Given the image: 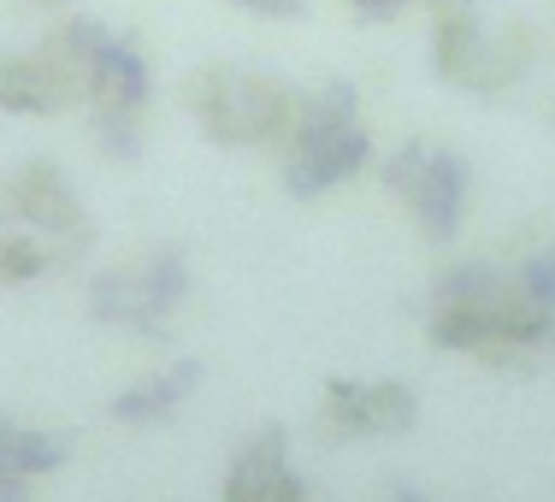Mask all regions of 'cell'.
<instances>
[{"mask_svg":"<svg viewBox=\"0 0 555 502\" xmlns=\"http://www.w3.org/2000/svg\"><path fill=\"white\" fill-rule=\"evenodd\" d=\"M426 337L449 355L496 366V373H538L555 361V313H544L514 267L502 272L491 260H461L431 284Z\"/></svg>","mask_w":555,"mask_h":502,"instance_id":"6da1fadb","label":"cell"},{"mask_svg":"<svg viewBox=\"0 0 555 502\" xmlns=\"http://www.w3.org/2000/svg\"><path fill=\"white\" fill-rule=\"evenodd\" d=\"M183 107L219 149H284V137L296 130L301 95L278 77L207 60L183 77Z\"/></svg>","mask_w":555,"mask_h":502,"instance_id":"7a4b0ae2","label":"cell"},{"mask_svg":"<svg viewBox=\"0 0 555 502\" xmlns=\"http://www.w3.org/2000/svg\"><path fill=\"white\" fill-rule=\"evenodd\" d=\"M284 190L313 202L325 190H343L349 178H361L373 160V137L361 125V101L349 83H332L320 95H301L296 130L284 137Z\"/></svg>","mask_w":555,"mask_h":502,"instance_id":"3957f363","label":"cell"},{"mask_svg":"<svg viewBox=\"0 0 555 502\" xmlns=\"http://www.w3.org/2000/svg\"><path fill=\"white\" fill-rule=\"evenodd\" d=\"M83 301H89V320L107 325V332L160 343L178 332V313L190 301V255L160 243L137 260H118V267L89 279Z\"/></svg>","mask_w":555,"mask_h":502,"instance_id":"277c9868","label":"cell"},{"mask_svg":"<svg viewBox=\"0 0 555 502\" xmlns=\"http://www.w3.org/2000/svg\"><path fill=\"white\" fill-rule=\"evenodd\" d=\"M101 36H107V24L72 18V24H60L48 42L18 48V54H0V113L54 118L65 107H83Z\"/></svg>","mask_w":555,"mask_h":502,"instance_id":"5b68a950","label":"cell"},{"mask_svg":"<svg viewBox=\"0 0 555 502\" xmlns=\"http://www.w3.org/2000/svg\"><path fill=\"white\" fill-rule=\"evenodd\" d=\"M154 101V72L142 60L137 42L125 36H101L95 48V72H89V130H95L107 160H137L142 154V118Z\"/></svg>","mask_w":555,"mask_h":502,"instance_id":"8992f818","label":"cell"},{"mask_svg":"<svg viewBox=\"0 0 555 502\" xmlns=\"http://www.w3.org/2000/svg\"><path fill=\"white\" fill-rule=\"evenodd\" d=\"M385 190L402 202V214L414 219L426 243H449L461 231V214H467L473 178L438 142H402L385 160Z\"/></svg>","mask_w":555,"mask_h":502,"instance_id":"52a82bcc","label":"cell"},{"mask_svg":"<svg viewBox=\"0 0 555 502\" xmlns=\"http://www.w3.org/2000/svg\"><path fill=\"white\" fill-rule=\"evenodd\" d=\"M7 195H12L18 224H24V231H36L48 248H54L60 267H83L89 243H95V219H89V207L77 202L72 178H65L54 160H24L7 178Z\"/></svg>","mask_w":555,"mask_h":502,"instance_id":"ba28073f","label":"cell"},{"mask_svg":"<svg viewBox=\"0 0 555 502\" xmlns=\"http://www.w3.org/2000/svg\"><path fill=\"white\" fill-rule=\"evenodd\" d=\"M420 426V390L402 378H325L320 390V432L337 443L402 438Z\"/></svg>","mask_w":555,"mask_h":502,"instance_id":"9c48e42d","label":"cell"},{"mask_svg":"<svg viewBox=\"0 0 555 502\" xmlns=\"http://www.w3.org/2000/svg\"><path fill=\"white\" fill-rule=\"evenodd\" d=\"M219 502H325L289 461V432L260 426L231 449L219 479Z\"/></svg>","mask_w":555,"mask_h":502,"instance_id":"30bf717a","label":"cell"},{"mask_svg":"<svg viewBox=\"0 0 555 502\" xmlns=\"http://www.w3.org/2000/svg\"><path fill=\"white\" fill-rule=\"evenodd\" d=\"M202 390V361H166V366H149L137 373L125 390L113 396V426H130V432H149V426H166V420L183 414V402Z\"/></svg>","mask_w":555,"mask_h":502,"instance_id":"8fae6325","label":"cell"},{"mask_svg":"<svg viewBox=\"0 0 555 502\" xmlns=\"http://www.w3.org/2000/svg\"><path fill=\"white\" fill-rule=\"evenodd\" d=\"M485 48H491V30L473 18L467 0H455V7H438L431 60H438V72H443L455 89H479V77H485Z\"/></svg>","mask_w":555,"mask_h":502,"instance_id":"7c38bea8","label":"cell"},{"mask_svg":"<svg viewBox=\"0 0 555 502\" xmlns=\"http://www.w3.org/2000/svg\"><path fill=\"white\" fill-rule=\"evenodd\" d=\"M65 438H54V432L42 426H24V420L0 414V479H48V473L65 467Z\"/></svg>","mask_w":555,"mask_h":502,"instance_id":"4fadbf2b","label":"cell"},{"mask_svg":"<svg viewBox=\"0 0 555 502\" xmlns=\"http://www.w3.org/2000/svg\"><path fill=\"white\" fill-rule=\"evenodd\" d=\"M48 272H60L54 248H48L36 231H24V224H7V231H0V289L42 284Z\"/></svg>","mask_w":555,"mask_h":502,"instance_id":"5bb4252c","label":"cell"},{"mask_svg":"<svg viewBox=\"0 0 555 502\" xmlns=\"http://www.w3.org/2000/svg\"><path fill=\"white\" fill-rule=\"evenodd\" d=\"M514 279L526 284V296H532L538 308L555 313V236H550L544 248H532V255H526L520 267H514Z\"/></svg>","mask_w":555,"mask_h":502,"instance_id":"9a60e30c","label":"cell"},{"mask_svg":"<svg viewBox=\"0 0 555 502\" xmlns=\"http://www.w3.org/2000/svg\"><path fill=\"white\" fill-rule=\"evenodd\" d=\"M231 7L255 12V18H301V12H308V0H231Z\"/></svg>","mask_w":555,"mask_h":502,"instance_id":"2e32d148","label":"cell"},{"mask_svg":"<svg viewBox=\"0 0 555 502\" xmlns=\"http://www.w3.org/2000/svg\"><path fill=\"white\" fill-rule=\"evenodd\" d=\"M354 12H361V18H396V12L408 7V0H349Z\"/></svg>","mask_w":555,"mask_h":502,"instance_id":"e0dca14e","label":"cell"},{"mask_svg":"<svg viewBox=\"0 0 555 502\" xmlns=\"http://www.w3.org/2000/svg\"><path fill=\"white\" fill-rule=\"evenodd\" d=\"M30 479H0V502H30Z\"/></svg>","mask_w":555,"mask_h":502,"instance_id":"ac0fdd59","label":"cell"},{"mask_svg":"<svg viewBox=\"0 0 555 502\" xmlns=\"http://www.w3.org/2000/svg\"><path fill=\"white\" fill-rule=\"evenodd\" d=\"M385 502H431L426 491H420V485H390V497Z\"/></svg>","mask_w":555,"mask_h":502,"instance_id":"d6986e66","label":"cell"},{"mask_svg":"<svg viewBox=\"0 0 555 502\" xmlns=\"http://www.w3.org/2000/svg\"><path fill=\"white\" fill-rule=\"evenodd\" d=\"M36 7H54V0H36Z\"/></svg>","mask_w":555,"mask_h":502,"instance_id":"ffe728a7","label":"cell"}]
</instances>
